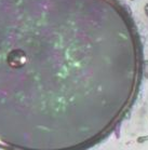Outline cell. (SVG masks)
Segmentation results:
<instances>
[{"instance_id":"cell-2","label":"cell","mask_w":148,"mask_h":150,"mask_svg":"<svg viewBox=\"0 0 148 150\" xmlns=\"http://www.w3.org/2000/svg\"><path fill=\"white\" fill-rule=\"evenodd\" d=\"M148 141V135H143V136H138L137 139H136V143L138 144H144Z\"/></svg>"},{"instance_id":"cell-4","label":"cell","mask_w":148,"mask_h":150,"mask_svg":"<svg viewBox=\"0 0 148 150\" xmlns=\"http://www.w3.org/2000/svg\"><path fill=\"white\" fill-rule=\"evenodd\" d=\"M144 13L148 19V3H145V5H144Z\"/></svg>"},{"instance_id":"cell-1","label":"cell","mask_w":148,"mask_h":150,"mask_svg":"<svg viewBox=\"0 0 148 150\" xmlns=\"http://www.w3.org/2000/svg\"><path fill=\"white\" fill-rule=\"evenodd\" d=\"M8 63L13 68H21L26 64V54L22 50H13L9 53Z\"/></svg>"},{"instance_id":"cell-3","label":"cell","mask_w":148,"mask_h":150,"mask_svg":"<svg viewBox=\"0 0 148 150\" xmlns=\"http://www.w3.org/2000/svg\"><path fill=\"white\" fill-rule=\"evenodd\" d=\"M120 133H121V124H118L117 128L115 129V136H116L117 139L120 138Z\"/></svg>"},{"instance_id":"cell-5","label":"cell","mask_w":148,"mask_h":150,"mask_svg":"<svg viewBox=\"0 0 148 150\" xmlns=\"http://www.w3.org/2000/svg\"><path fill=\"white\" fill-rule=\"evenodd\" d=\"M130 1H135V0H130Z\"/></svg>"}]
</instances>
